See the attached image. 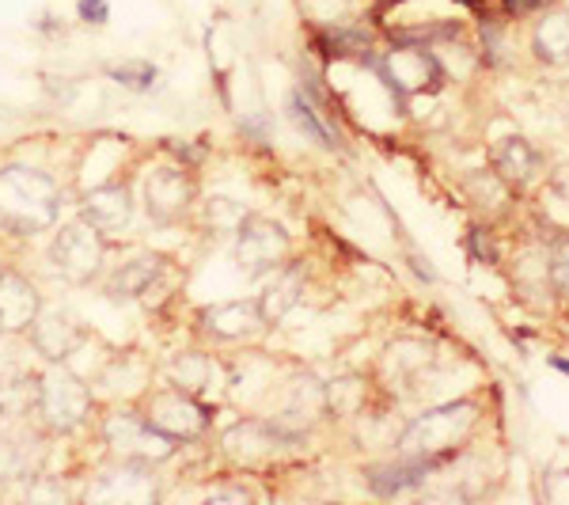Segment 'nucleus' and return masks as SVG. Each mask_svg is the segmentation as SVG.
<instances>
[{"label":"nucleus","mask_w":569,"mask_h":505,"mask_svg":"<svg viewBox=\"0 0 569 505\" xmlns=\"http://www.w3.org/2000/svg\"><path fill=\"white\" fill-rule=\"evenodd\" d=\"M34 407H39V415L50 434H72V429L84 426L91 415V392L77 373L53 365L50 373L39 376Z\"/></svg>","instance_id":"3"},{"label":"nucleus","mask_w":569,"mask_h":505,"mask_svg":"<svg viewBox=\"0 0 569 505\" xmlns=\"http://www.w3.org/2000/svg\"><path fill=\"white\" fill-rule=\"evenodd\" d=\"M512 286L525 293L528 300H536L539 293H555V281H550V247L528 244L517 251L512 259Z\"/></svg>","instance_id":"21"},{"label":"nucleus","mask_w":569,"mask_h":505,"mask_svg":"<svg viewBox=\"0 0 569 505\" xmlns=\"http://www.w3.org/2000/svg\"><path fill=\"white\" fill-rule=\"evenodd\" d=\"M46 461L42 437L31 429H8L0 434V483H20L39 475V467Z\"/></svg>","instance_id":"17"},{"label":"nucleus","mask_w":569,"mask_h":505,"mask_svg":"<svg viewBox=\"0 0 569 505\" xmlns=\"http://www.w3.org/2000/svg\"><path fill=\"white\" fill-rule=\"evenodd\" d=\"M103 255H107V244H103V232L91 228L88 220H72V225L61 228L53 236V247H50V263L53 270L61 274L72 286H84L99 274L103 266Z\"/></svg>","instance_id":"5"},{"label":"nucleus","mask_w":569,"mask_h":505,"mask_svg":"<svg viewBox=\"0 0 569 505\" xmlns=\"http://www.w3.org/2000/svg\"><path fill=\"white\" fill-rule=\"evenodd\" d=\"M289 232L270 217H243V225L236 228V263H240L243 274L251 278H262V274H273L278 266L289 259Z\"/></svg>","instance_id":"6"},{"label":"nucleus","mask_w":569,"mask_h":505,"mask_svg":"<svg viewBox=\"0 0 569 505\" xmlns=\"http://www.w3.org/2000/svg\"><path fill=\"white\" fill-rule=\"evenodd\" d=\"M110 77H114L122 88H133V91H149L156 85V69L149 61H126V66L110 69Z\"/></svg>","instance_id":"29"},{"label":"nucleus","mask_w":569,"mask_h":505,"mask_svg":"<svg viewBox=\"0 0 569 505\" xmlns=\"http://www.w3.org/2000/svg\"><path fill=\"white\" fill-rule=\"evenodd\" d=\"M292 440L297 437L284 434L278 422L247 418V422H236L224 434V453L232 456L236 464H262V461H270L278 448L292 445Z\"/></svg>","instance_id":"10"},{"label":"nucleus","mask_w":569,"mask_h":505,"mask_svg":"<svg viewBox=\"0 0 569 505\" xmlns=\"http://www.w3.org/2000/svg\"><path fill=\"white\" fill-rule=\"evenodd\" d=\"M80 338H84V330H80L77 319H72L69 311H61V308L39 311V316H34V324H31L34 350H39L46 362H53V365L69 362L72 350L80 346Z\"/></svg>","instance_id":"14"},{"label":"nucleus","mask_w":569,"mask_h":505,"mask_svg":"<svg viewBox=\"0 0 569 505\" xmlns=\"http://www.w3.org/2000/svg\"><path fill=\"white\" fill-rule=\"evenodd\" d=\"M437 464H440L437 456H410V461H402V464L376 467V472H369V483L376 494H399V491H407V486H418Z\"/></svg>","instance_id":"24"},{"label":"nucleus","mask_w":569,"mask_h":505,"mask_svg":"<svg viewBox=\"0 0 569 505\" xmlns=\"http://www.w3.org/2000/svg\"><path fill=\"white\" fill-rule=\"evenodd\" d=\"M198 324L206 335L220 338V343H240V338L259 335L266 327V316H262L259 300H224V305L201 308Z\"/></svg>","instance_id":"11"},{"label":"nucleus","mask_w":569,"mask_h":505,"mask_svg":"<svg viewBox=\"0 0 569 505\" xmlns=\"http://www.w3.org/2000/svg\"><path fill=\"white\" fill-rule=\"evenodd\" d=\"M323 403H327V415H335V418L361 415L365 410V380L361 376H342V380L323 384Z\"/></svg>","instance_id":"26"},{"label":"nucleus","mask_w":569,"mask_h":505,"mask_svg":"<svg viewBox=\"0 0 569 505\" xmlns=\"http://www.w3.org/2000/svg\"><path fill=\"white\" fill-rule=\"evenodd\" d=\"M289 118L297 122V130H305V133L311 137V141H319L323 149H335V145H338V141H335V133L327 130V122L316 115V107H311L305 96H292V99H289Z\"/></svg>","instance_id":"28"},{"label":"nucleus","mask_w":569,"mask_h":505,"mask_svg":"<svg viewBox=\"0 0 569 505\" xmlns=\"http://www.w3.org/2000/svg\"><path fill=\"white\" fill-rule=\"evenodd\" d=\"M300 293H305V270H300V266H278V270H273V281L259 297L266 324H281V319L297 308Z\"/></svg>","instance_id":"20"},{"label":"nucleus","mask_w":569,"mask_h":505,"mask_svg":"<svg viewBox=\"0 0 569 505\" xmlns=\"http://www.w3.org/2000/svg\"><path fill=\"white\" fill-rule=\"evenodd\" d=\"M471 244H475V251H479V259H490V263H498V251H493L490 236H486L482 228H475V232H471Z\"/></svg>","instance_id":"32"},{"label":"nucleus","mask_w":569,"mask_h":505,"mask_svg":"<svg viewBox=\"0 0 569 505\" xmlns=\"http://www.w3.org/2000/svg\"><path fill=\"white\" fill-rule=\"evenodd\" d=\"M316 415H327V403H323V384L316 380H297L289 392V399H284L281 415L273 418L278 426L284 429V434L300 437L305 429L316 422Z\"/></svg>","instance_id":"19"},{"label":"nucleus","mask_w":569,"mask_h":505,"mask_svg":"<svg viewBox=\"0 0 569 505\" xmlns=\"http://www.w3.org/2000/svg\"><path fill=\"white\" fill-rule=\"evenodd\" d=\"M555 369H562V373H569V362H562V357H555Z\"/></svg>","instance_id":"36"},{"label":"nucleus","mask_w":569,"mask_h":505,"mask_svg":"<svg viewBox=\"0 0 569 505\" xmlns=\"http://www.w3.org/2000/svg\"><path fill=\"white\" fill-rule=\"evenodd\" d=\"M42 311V293L16 270L0 274V330L4 335H23L31 330L34 316Z\"/></svg>","instance_id":"13"},{"label":"nucleus","mask_w":569,"mask_h":505,"mask_svg":"<svg viewBox=\"0 0 569 505\" xmlns=\"http://www.w3.org/2000/svg\"><path fill=\"white\" fill-rule=\"evenodd\" d=\"M247 502V498H251V494H247V491H213V494H209V502Z\"/></svg>","instance_id":"34"},{"label":"nucleus","mask_w":569,"mask_h":505,"mask_svg":"<svg viewBox=\"0 0 569 505\" xmlns=\"http://www.w3.org/2000/svg\"><path fill=\"white\" fill-rule=\"evenodd\" d=\"M547 182H550V187H558V190H562V195H569V164H566V168H558L555 176H550Z\"/></svg>","instance_id":"35"},{"label":"nucleus","mask_w":569,"mask_h":505,"mask_svg":"<svg viewBox=\"0 0 569 505\" xmlns=\"http://www.w3.org/2000/svg\"><path fill=\"white\" fill-rule=\"evenodd\" d=\"M550 281H555L558 297L569 300V236L550 244Z\"/></svg>","instance_id":"30"},{"label":"nucleus","mask_w":569,"mask_h":505,"mask_svg":"<svg viewBox=\"0 0 569 505\" xmlns=\"http://www.w3.org/2000/svg\"><path fill=\"white\" fill-rule=\"evenodd\" d=\"M96 502H133V505H144L156 498V479H152V464H133V461H122L118 467H110L103 479L96 483L91 491Z\"/></svg>","instance_id":"16"},{"label":"nucleus","mask_w":569,"mask_h":505,"mask_svg":"<svg viewBox=\"0 0 569 505\" xmlns=\"http://www.w3.org/2000/svg\"><path fill=\"white\" fill-rule=\"evenodd\" d=\"M61 214V190L46 171L8 164L0 168V225L16 236H34Z\"/></svg>","instance_id":"1"},{"label":"nucleus","mask_w":569,"mask_h":505,"mask_svg":"<svg viewBox=\"0 0 569 505\" xmlns=\"http://www.w3.org/2000/svg\"><path fill=\"white\" fill-rule=\"evenodd\" d=\"M133 217V198L126 182H107V187H96L91 195L80 201V220H88L99 232H122Z\"/></svg>","instance_id":"15"},{"label":"nucleus","mask_w":569,"mask_h":505,"mask_svg":"<svg viewBox=\"0 0 569 505\" xmlns=\"http://www.w3.org/2000/svg\"><path fill=\"white\" fill-rule=\"evenodd\" d=\"M163 274V259L160 255H137L133 263H126L122 270L110 278L107 293L114 300H133V297H144V293H152L156 278Z\"/></svg>","instance_id":"23"},{"label":"nucleus","mask_w":569,"mask_h":505,"mask_svg":"<svg viewBox=\"0 0 569 505\" xmlns=\"http://www.w3.org/2000/svg\"><path fill=\"white\" fill-rule=\"evenodd\" d=\"M190 201H194V179L187 176V168L163 164V168L149 171V179H144V209H149L152 220L171 225V220L187 214Z\"/></svg>","instance_id":"9"},{"label":"nucleus","mask_w":569,"mask_h":505,"mask_svg":"<svg viewBox=\"0 0 569 505\" xmlns=\"http://www.w3.org/2000/svg\"><path fill=\"white\" fill-rule=\"evenodd\" d=\"M501 4H505V12H509V16H525V12H536L543 0H501Z\"/></svg>","instance_id":"33"},{"label":"nucleus","mask_w":569,"mask_h":505,"mask_svg":"<svg viewBox=\"0 0 569 505\" xmlns=\"http://www.w3.org/2000/svg\"><path fill=\"white\" fill-rule=\"evenodd\" d=\"M512 195H517V190H512L498 171H475V176L467 179V198H471V206L482 209L486 217L505 214Z\"/></svg>","instance_id":"25"},{"label":"nucleus","mask_w":569,"mask_h":505,"mask_svg":"<svg viewBox=\"0 0 569 505\" xmlns=\"http://www.w3.org/2000/svg\"><path fill=\"white\" fill-rule=\"evenodd\" d=\"M243 217H247V209L240 206V201H232V198H209L206 209H201V220H206V228L213 236L236 232V228L243 225Z\"/></svg>","instance_id":"27"},{"label":"nucleus","mask_w":569,"mask_h":505,"mask_svg":"<svg viewBox=\"0 0 569 505\" xmlns=\"http://www.w3.org/2000/svg\"><path fill=\"white\" fill-rule=\"evenodd\" d=\"M475 422H479V407L475 403H445V407H433L410 422L399 437V448L407 456H437L440 461V456L456 453L471 437Z\"/></svg>","instance_id":"2"},{"label":"nucleus","mask_w":569,"mask_h":505,"mask_svg":"<svg viewBox=\"0 0 569 505\" xmlns=\"http://www.w3.org/2000/svg\"><path fill=\"white\" fill-rule=\"evenodd\" d=\"M171 384L182 392H190L194 399L209 403L220 399L228 388V369L217 362L213 354H182L171 362Z\"/></svg>","instance_id":"12"},{"label":"nucleus","mask_w":569,"mask_h":505,"mask_svg":"<svg viewBox=\"0 0 569 505\" xmlns=\"http://www.w3.org/2000/svg\"><path fill=\"white\" fill-rule=\"evenodd\" d=\"M144 418L152 422L160 434H168V437H176V440H194L201 437L209 429V410H206V403L194 399L190 392H182V388H160V392H152V399H149V407L141 410Z\"/></svg>","instance_id":"7"},{"label":"nucleus","mask_w":569,"mask_h":505,"mask_svg":"<svg viewBox=\"0 0 569 505\" xmlns=\"http://www.w3.org/2000/svg\"><path fill=\"white\" fill-rule=\"evenodd\" d=\"M531 50L547 66H566L569 61V8L539 16L536 31H531Z\"/></svg>","instance_id":"22"},{"label":"nucleus","mask_w":569,"mask_h":505,"mask_svg":"<svg viewBox=\"0 0 569 505\" xmlns=\"http://www.w3.org/2000/svg\"><path fill=\"white\" fill-rule=\"evenodd\" d=\"M110 8L107 0H80V20L84 23H107Z\"/></svg>","instance_id":"31"},{"label":"nucleus","mask_w":569,"mask_h":505,"mask_svg":"<svg viewBox=\"0 0 569 505\" xmlns=\"http://www.w3.org/2000/svg\"><path fill=\"white\" fill-rule=\"evenodd\" d=\"M380 77L399 91V96H421L445 80V69H440L437 53L426 50V46H391L380 58Z\"/></svg>","instance_id":"8"},{"label":"nucleus","mask_w":569,"mask_h":505,"mask_svg":"<svg viewBox=\"0 0 569 505\" xmlns=\"http://www.w3.org/2000/svg\"><path fill=\"white\" fill-rule=\"evenodd\" d=\"M103 440L110 453H114V461H133V464H163L179 448V440L160 434L141 410H114L103 422Z\"/></svg>","instance_id":"4"},{"label":"nucleus","mask_w":569,"mask_h":505,"mask_svg":"<svg viewBox=\"0 0 569 505\" xmlns=\"http://www.w3.org/2000/svg\"><path fill=\"white\" fill-rule=\"evenodd\" d=\"M493 171H498L512 190H525L543 176V156H539L536 145L525 141V137H509V141L493 149Z\"/></svg>","instance_id":"18"}]
</instances>
